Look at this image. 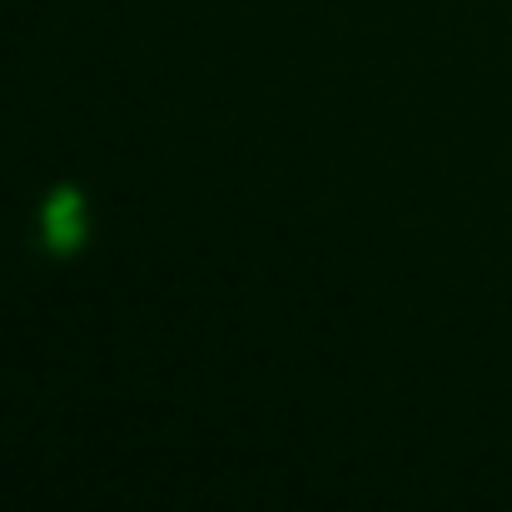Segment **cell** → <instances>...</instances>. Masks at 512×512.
<instances>
[{"instance_id":"obj_1","label":"cell","mask_w":512,"mask_h":512,"mask_svg":"<svg viewBox=\"0 0 512 512\" xmlns=\"http://www.w3.org/2000/svg\"><path fill=\"white\" fill-rule=\"evenodd\" d=\"M80 239H85L80 194H75V189H55V194L45 199V244H50L55 254H70V249H80Z\"/></svg>"}]
</instances>
